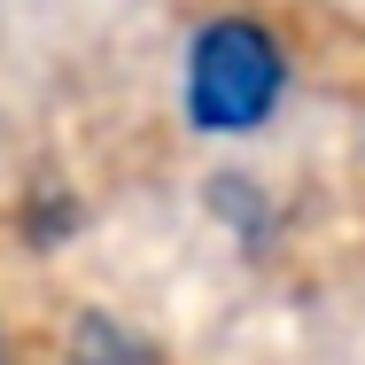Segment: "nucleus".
<instances>
[{"label":"nucleus","instance_id":"f257e3e1","mask_svg":"<svg viewBox=\"0 0 365 365\" xmlns=\"http://www.w3.org/2000/svg\"><path fill=\"white\" fill-rule=\"evenodd\" d=\"M288 93V47L257 24V16H218L187 39V78H179V101H187V125L210 133V140H241V133H264L272 109Z\"/></svg>","mask_w":365,"mask_h":365},{"label":"nucleus","instance_id":"f03ea898","mask_svg":"<svg viewBox=\"0 0 365 365\" xmlns=\"http://www.w3.org/2000/svg\"><path fill=\"white\" fill-rule=\"evenodd\" d=\"M71 365H155V350H148L133 327H117L109 311H78V327H71Z\"/></svg>","mask_w":365,"mask_h":365}]
</instances>
